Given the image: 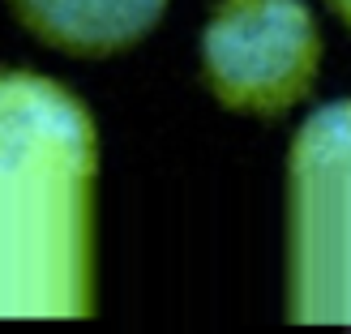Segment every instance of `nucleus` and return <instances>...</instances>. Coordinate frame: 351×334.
Segmentation results:
<instances>
[{
  "label": "nucleus",
  "instance_id": "f257e3e1",
  "mask_svg": "<svg viewBox=\"0 0 351 334\" xmlns=\"http://www.w3.org/2000/svg\"><path fill=\"white\" fill-rule=\"evenodd\" d=\"M99 129L69 86L0 69V322L95 318Z\"/></svg>",
  "mask_w": 351,
  "mask_h": 334
},
{
  "label": "nucleus",
  "instance_id": "f03ea898",
  "mask_svg": "<svg viewBox=\"0 0 351 334\" xmlns=\"http://www.w3.org/2000/svg\"><path fill=\"white\" fill-rule=\"evenodd\" d=\"M287 318L351 330V99L317 108L287 150Z\"/></svg>",
  "mask_w": 351,
  "mask_h": 334
},
{
  "label": "nucleus",
  "instance_id": "7ed1b4c3",
  "mask_svg": "<svg viewBox=\"0 0 351 334\" xmlns=\"http://www.w3.org/2000/svg\"><path fill=\"white\" fill-rule=\"evenodd\" d=\"M322 69V30L304 0H219L202 30V82L227 112L283 116Z\"/></svg>",
  "mask_w": 351,
  "mask_h": 334
},
{
  "label": "nucleus",
  "instance_id": "20e7f679",
  "mask_svg": "<svg viewBox=\"0 0 351 334\" xmlns=\"http://www.w3.org/2000/svg\"><path fill=\"white\" fill-rule=\"evenodd\" d=\"M39 43L69 56H116L159 26L167 0H9Z\"/></svg>",
  "mask_w": 351,
  "mask_h": 334
},
{
  "label": "nucleus",
  "instance_id": "39448f33",
  "mask_svg": "<svg viewBox=\"0 0 351 334\" xmlns=\"http://www.w3.org/2000/svg\"><path fill=\"white\" fill-rule=\"evenodd\" d=\"M326 5H330V9H335V13L343 17V22L351 26V0H326Z\"/></svg>",
  "mask_w": 351,
  "mask_h": 334
}]
</instances>
